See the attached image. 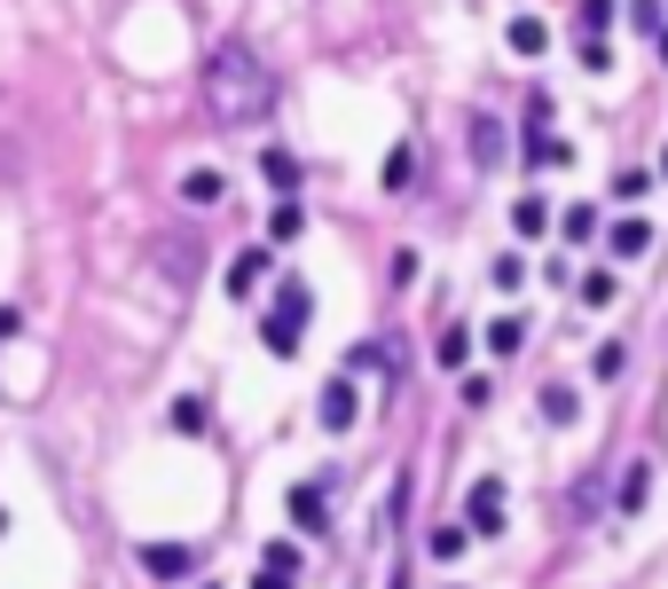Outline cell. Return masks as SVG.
Wrapping results in <instances>:
<instances>
[{"label": "cell", "instance_id": "44dd1931", "mask_svg": "<svg viewBox=\"0 0 668 589\" xmlns=\"http://www.w3.org/2000/svg\"><path fill=\"white\" fill-rule=\"evenodd\" d=\"M174 433H189V441L205 433V401H197V393H182V401H174Z\"/></svg>", "mask_w": 668, "mask_h": 589}, {"label": "cell", "instance_id": "d4e9b609", "mask_svg": "<svg viewBox=\"0 0 668 589\" xmlns=\"http://www.w3.org/2000/svg\"><path fill=\"white\" fill-rule=\"evenodd\" d=\"M606 24H614V0H582V32H590V40H598Z\"/></svg>", "mask_w": 668, "mask_h": 589}, {"label": "cell", "instance_id": "4dcf8cb0", "mask_svg": "<svg viewBox=\"0 0 668 589\" xmlns=\"http://www.w3.org/2000/svg\"><path fill=\"white\" fill-rule=\"evenodd\" d=\"M253 589H291V574H276V566H260V574H253Z\"/></svg>", "mask_w": 668, "mask_h": 589}, {"label": "cell", "instance_id": "4316f807", "mask_svg": "<svg viewBox=\"0 0 668 589\" xmlns=\"http://www.w3.org/2000/svg\"><path fill=\"white\" fill-rule=\"evenodd\" d=\"M582 307H614V276H582Z\"/></svg>", "mask_w": 668, "mask_h": 589}, {"label": "cell", "instance_id": "d6a6232c", "mask_svg": "<svg viewBox=\"0 0 668 589\" xmlns=\"http://www.w3.org/2000/svg\"><path fill=\"white\" fill-rule=\"evenodd\" d=\"M660 63H668V32H660Z\"/></svg>", "mask_w": 668, "mask_h": 589}, {"label": "cell", "instance_id": "d6986e66", "mask_svg": "<svg viewBox=\"0 0 668 589\" xmlns=\"http://www.w3.org/2000/svg\"><path fill=\"white\" fill-rule=\"evenodd\" d=\"M425 550L449 566V558H464V550H472V527H433V542H425Z\"/></svg>", "mask_w": 668, "mask_h": 589}, {"label": "cell", "instance_id": "7402d4cb", "mask_svg": "<svg viewBox=\"0 0 668 589\" xmlns=\"http://www.w3.org/2000/svg\"><path fill=\"white\" fill-rule=\"evenodd\" d=\"M543 416L551 425H574V385H543Z\"/></svg>", "mask_w": 668, "mask_h": 589}, {"label": "cell", "instance_id": "6da1fadb", "mask_svg": "<svg viewBox=\"0 0 668 589\" xmlns=\"http://www.w3.org/2000/svg\"><path fill=\"white\" fill-rule=\"evenodd\" d=\"M276 71L244 48V40H228V48H213L205 55V111L220 118V126H260L268 111H276Z\"/></svg>", "mask_w": 668, "mask_h": 589}, {"label": "cell", "instance_id": "ffe728a7", "mask_svg": "<svg viewBox=\"0 0 668 589\" xmlns=\"http://www.w3.org/2000/svg\"><path fill=\"white\" fill-rule=\"evenodd\" d=\"M487 276H495V291H520V283H527V260H520V251H495Z\"/></svg>", "mask_w": 668, "mask_h": 589}, {"label": "cell", "instance_id": "52a82bcc", "mask_svg": "<svg viewBox=\"0 0 668 589\" xmlns=\"http://www.w3.org/2000/svg\"><path fill=\"white\" fill-rule=\"evenodd\" d=\"M606 251H614V260H645V251H652V220L637 213V220H614L606 228Z\"/></svg>", "mask_w": 668, "mask_h": 589}, {"label": "cell", "instance_id": "ba28073f", "mask_svg": "<svg viewBox=\"0 0 668 589\" xmlns=\"http://www.w3.org/2000/svg\"><path fill=\"white\" fill-rule=\"evenodd\" d=\"M472 157H480V174L504 165V118H495V111H472Z\"/></svg>", "mask_w": 668, "mask_h": 589}, {"label": "cell", "instance_id": "8992f818", "mask_svg": "<svg viewBox=\"0 0 668 589\" xmlns=\"http://www.w3.org/2000/svg\"><path fill=\"white\" fill-rule=\"evenodd\" d=\"M284 512H291V527H299V535H322V527H330V495L307 479V487H291V495H284Z\"/></svg>", "mask_w": 668, "mask_h": 589}, {"label": "cell", "instance_id": "e0dca14e", "mask_svg": "<svg viewBox=\"0 0 668 589\" xmlns=\"http://www.w3.org/2000/svg\"><path fill=\"white\" fill-rule=\"evenodd\" d=\"M157 268H174V283H189V276H197V244L174 236V251H157Z\"/></svg>", "mask_w": 668, "mask_h": 589}, {"label": "cell", "instance_id": "f546056e", "mask_svg": "<svg viewBox=\"0 0 668 589\" xmlns=\"http://www.w3.org/2000/svg\"><path fill=\"white\" fill-rule=\"evenodd\" d=\"M629 24L637 32H660V0H629Z\"/></svg>", "mask_w": 668, "mask_h": 589}, {"label": "cell", "instance_id": "9a60e30c", "mask_svg": "<svg viewBox=\"0 0 668 589\" xmlns=\"http://www.w3.org/2000/svg\"><path fill=\"white\" fill-rule=\"evenodd\" d=\"M299 228H307V213H299V197H284V205L268 213V244H291Z\"/></svg>", "mask_w": 668, "mask_h": 589}, {"label": "cell", "instance_id": "5b68a950", "mask_svg": "<svg viewBox=\"0 0 668 589\" xmlns=\"http://www.w3.org/2000/svg\"><path fill=\"white\" fill-rule=\"evenodd\" d=\"M315 416H322V433H354V416H362L354 378H330V385H322V401H315Z\"/></svg>", "mask_w": 668, "mask_h": 589}, {"label": "cell", "instance_id": "603a6c76", "mask_svg": "<svg viewBox=\"0 0 668 589\" xmlns=\"http://www.w3.org/2000/svg\"><path fill=\"white\" fill-rule=\"evenodd\" d=\"M645 487H652V472L629 464V472H621V512H645Z\"/></svg>", "mask_w": 668, "mask_h": 589}, {"label": "cell", "instance_id": "3957f363", "mask_svg": "<svg viewBox=\"0 0 668 589\" xmlns=\"http://www.w3.org/2000/svg\"><path fill=\"white\" fill-rule=\"evenodd\" d=\"M464 527H472V535H504V479H472V495H464Z\"/></svg>", "mask_w": 668, "mask_h": 589}, {"label": "cell", "instance_id": "7a4b0ae2", "mask_svg": "<svg viewBox=\"0 0 668 589\" xmlns=\"http://www.w3.org/2000/svg\"><path fill=\"white\" fill-rule=\"evenodd\" d=\"M307 314H315V291H307L299 276H284V283H276V307L260 314V347H268L276 362H291V354H299V339H307Z\"/></svg>", "mask_w": 668, "mask_h": 589}, {"label": "cell", "instance_id": "cb8c5ba5", "mask_svg": "<svg viewBox=\"0 0 668 589\" xmlns=\"http://www.w3.org/2000/svg\"><path fill=\"white\" fill-rule=\"evenodd\" d=\"M566 157H574V149H566L558 134H543V142H527V165H566Z\"/></svg>", "mask_w": 668, "mask_h": 589}, {"label": "cell", "instance_id": "83f0119b", "mask_svg": "<svg viewBox=\"0 0 668 589\" xmlns=\"http://www.w3.org/2000/svg\"><path fill=\"white\" fill-rule=\"evenodd\" d=\"M582 71H614V48L606 40H582Z\"/></svg>", "mask_w": 668, "mask_h": 589}, {"label": "cell", "instance_id": "277c9868", "mask_svg": "<svg viewBox=\"0 0 668 589\" xmlns=\"http://www.w3.org/2000/svg\"><path fill=\"white\" fill-rule=\"evenodd\" d=\"M197 566H205V558H197L189 542H142V574H150V581H189Z\"/></svg>", "mask_w": 668, "mask_h": 589}, {"label": "cell", "instance_id": "4fadbf2b", "mask_svg": "<svg viewBox=\"0 0 668 589\" xmlns=\"http://www.w3.org/2000/svg\"><path fill=\"white\" fill-rule=\"evenodd\" d=\"M433 354H441V370H464V354H472V330H464V322H449L441 339H433Z\"/></svg>", "mask_w": 668, "mask_h": 589}, {"label": "cell", "instance_id": "f1b7e54d", "mask_svg": "<svg viewBox=\"0 0 668 589\" xmlns=\"http://www.w3.org/2000/svg\"><path fill=\"white\" fill-rule=\"evenodd\" d=\"M590 228H598V213H590V205H574V213H566V244H582Z\"/></svg>", "mask_w": 668, "mask_h": 589}, {"label": "cell", "instance_id": "ac0fdd59", "mask_svg": "<svg viewBox=\"0 0 668 589\" xmlns=\"http://www.w3.org/2000/svg\"><path fill=\"white\" fill-rule=\"evenodd\" d=\"M512 228H520V236H543V228H551V205H543V197H520V205H512Z\"/></svg>", "mask_w": 668, "mask_h": 589}, {"label": "cell", "instance_id": "484cf974", "mask_svg": "<svg viewBox=\"0 0 668 589\" xmlns=\"http://www.w3.org/2000/svg\"><path fill=\"white\" fill-rule=\"evenodd\" d=\"M260 558H268V566H276V574H291V581H299V542H268V550H260Z\"/></svg>", "mask_w": 668, "mask_h": 589}, {"label": "cell", "instance_id": "8fae6325", "mask_svg": "<svg viewBox=\"0 0 668 589\" xmlns=\"http://www.w3.org/2000/svg\"><path fill=\"white\" fill-rule=\"evenodd\" d=\"M520 347H527V322H520V314H495V322H487V354H504V362H512Z\"/></svg>", "mask_w": 668, "mask_h": 589}, {"label": "cell", "instance_id": "2e32d148", "mask_svg": "<svg viewBox=\"0 0 668 589\" xmlns=\"http://www.w3.org/2000/svg\"><path fill=\"white\" fill-rule=\"evenodd\" d=\"M409 182H417V149H409V142H393V157H386V189L401 197Z\"/></svg>", "mask_w": 668, "mask_h": 589}, {"label": "cell", "instance_id": "7c38bea8", "mask_svg": "<svg viewBox=\"0 0 668 589\" xmlns=\"http://www.w3.org/2000/svg\"><path fill=\"white\" fill-rule=\"evenodd\" d=\"M543 40H551V32H543V17H512V32H504V48H512V55H543Z\"/></svg>", "mask_w": 668, "mask_h": 589}, {"label": "cell", "instance_id": "5bb4252c", "mask_svg": "<svg viewBox=\"0 0 668 589\" xmlns=\"http://www.w3.org/2000/svg\"><path fill=\"white\" fill-rule=\"evenodd\" d=\"M268 276V251H236V260H228V291H253Z\"/></svg>", "mask_w": 668, "mask_h": 589}, {"label": "cell", "instance_id": "9c48e42d", "mask_svg": "<svg viewBox=\"0 0 668 589\" xmlns=\"http://www.w3.org/2000/svg\"><path fill=\"white\" fill-rule=\"evenodd\" d=\"M260 182H268L276 197H299V182H307V165H299L291 149H268V157H260Z\"/></svg>", "mask_w": 668, "mask_h": 589}, {"label": "cell", "instance_id": "1f68e13d", "mask_svg": "<svg viewBox=\"0 0 668 589\" xmlns=\"http://www.w3.org/2000/svg\"><path fill=\"white\" fill-rule=\"evenodd\" d=\"M660 182H668V149H660Z\"/></svg>", "mask_w": 668, "mask_h": 589}, {"label": "cell", "instance_id": "30bf717a", "mask_svg": "<svg viewBox=\"0 0 668 589\" xmlns=\"http://www.w3.org/2000/svg\"><path fill=\"white\" fill-rule=\"evenodd\" d=\"M220 197H228V182L213 174V165H189V174H182V205L205 213V205H220Z\"/></svg>", "mask_w": 668, "mask_h": 589}]
</instances>
